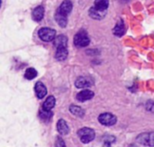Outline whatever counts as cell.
<instances>
[{"instance_id": "30bf717a", "label": "cell", "mask_w": 154, "mask_h": 147, "mask_svg": "<svg viewBox=\"0 0 154 147\" xmlns=\"http://www.w3.org/2000/svg\"><path fill=\"white\" fill-rule=\"evenodd\" d=\"M106 11H102L99 10L97 8H96L95 6H93L92 8H90L89 10V15L93 18V19H97V20H100L103 19L106 16Z\"/></svg>"}, {"instance_id": "44dd1931", "label": "cell", "mask_w": 154, "mask_h": 147, "mask_svg": "<svg viewBox=\"0 0 154 147\" xmlns=\"http://www.w3.org/2000/svg\"><path fill=\"white\" fill-rule=\"evenodd\" d=\"M51 116H52V113L49 110H45L43 109L40 110V117L43 120H49L51 118Z\"/></svg>"}, {"instance_id": "6da1fadb", "label": "cell", "mask_w": 154, "mask_h": 147, "mask_svg": "<svg viewBox=\"0 0 154 147\" xmlns=\"http://www.w3.org/2000/svg\"><path fill=\"white\" fill-rule=\"evenodd\" d=\"M78 135L82 143L88 144L95 138V131L88 128H83L79 130Z\"/></svg>"}, {"instance_id": "3957f363", "label": "cell", "mask_w": 154, "mask_h": 147, "mask_svg": "<svg viewBox=\"0 0 154 147\" xmlns=\"http://www.w3.org/2000/svg\"><path fill=\"white\" fill-rule=\"evenodd\" d=\"M38 34H39V37L42 40L48 42V41H51V40H55L56 31L51 28H42L39 31Z\"/></svg>"}, {"instance_id": "7c38bea8", "label": "cell", "mask_w": 154, "mask_h": 147, "mask_svg": "<svg viewBox=\"0 0 154 147\" xmlns=\"http://www.w3.org/2000/svg\"><path fill=\"white\" fill-rule=\"evenodd\" d=\"M57 129L59 131V133L60 135H68L69 129V127H68V124L66 123V121L64 119H60L58 121V124H57Z\"/></svg>"}, {"instance_id": "ac0fdd59", "label": "cell", "mask_w": 154, "mask_h": 147, "mask_svg": "<svg viewBox=\"0 0 154 147\" xmlns=\"http://www.w3.org/2000/svg\"><path fill=\"white\" fill-rule=\"evenodd\" d=\"M109 5V2L108 0H96L95 1V7L102 10V11H106V9L108 8Z\"/></svg>"}, {"instance_id": "ba28073f", "label": "cell", "mask_w": 154, "mask_h": 147, "mask_svg": "<svg viewBox=\"0 0 154 147\" xmlns=\"http://www.w3.org/2000/svg\"><path fill=\"white\" fill-rule=\"evenodd\" d=\"M94 97V93L90 90H84L77 94V100L79 101H86Z\"/></svg>"}, {"instance_id": "9c48e42d", "label": "cell", "mask_w": 154, "mask_h": 147, "mask_svg": "<svg viewBox=\"0 0 154 147\" xmlns=\"http://www.w3.org/2000/svg\"><path fill=\"white\" fill-rule=\"evenodd\" d=\"M35 93L39 99H42L47 94V89L42 82H38L35 85Z\"/></svg>"}, {"instance_id": "2e32d148", "label": "cell", "mask_w": 154, "mask_h": 147, "mask_svg": "<svg viewBox=\"0 0 154 147\" xmlns=\"http://www.w3.org/2000/svg\"><path fill=\"white\" fill-rule=\"evenodd\" d=\"M55 19H56V22H58V24L60 27L64 28L67 25V16L61 14L58 10L56 12V14H55Z\"/></svg>"}, {"instance_id": "9a60e30c", "label": "cell", "mask_w": 154, "mask_h": 147, "mask_svg": "<svg viewBox=\"0 0 154 147\" xmlns=\"http://www.w3.org/2000/svg\"><path fill=\"white\" fill-rule=\"evenodd\" d=\"M55 106V98L53 96H49L42 105V109L51 111V110Z\"/></svg>"}, {"instance_id": "5bb4252c", "label": "cell", "mask_w": 154, "mask_h": 147, "mask_svg": "<svg viewBox=\"0 0 154 147\" xmlns=\"http://www.w3.org/2000/svg\"><path fill=\"white\" fill-rule=\"evenodd\" d=\"M67 57H68L67 48H59V49H57L56 55H55L56 59H58L60 61H62V60H65L67 58Z\"/></svg>"}, {"instance_id": "7402d4cb", "label": "cell", "mask_w": 154, "mask_h": 147, "mask_svg": "<svg viewBox=\"0 0 154 147\" xmlns=\"http://www.w3.org/2000/svg\"><path fill=\"white\" fill-rule=\"evenodd\" d=\"M55 147H66V145L61 137H57L55 142Z\"/></svg>"}, {"instance_id": "52a82bcc", "label": "cell", "mask_w": 154, "mask_h": 147, "mask_svg": "<svg viewBox=\"0 0 154 147\" xmlns=\"http://www.w3.org/2000/svg\"><path fill=\"white\" fill-rule=\"evenodd\" d=\"M93 84L92 80L88 77H79V79H77L75 85L77 88H88L89 86H91Z\"/></svg>"}, {"instance_id": "603a6c76", "label": "cell", "mask_w": 154, "mask_h": 147, "mask_svg": "<svg viewBox=\"0 0 154 147\" xmlns=\"http://www.w3.org/2000/svg\"><path fill=\"white\" fill-rule=\"evenodd\" d=\"M104 147H111V143H108V142H105Z\"/></svg>"}, {"instance_id": "e0dca14e", "label": "cell", "mask_w": 154, "mask_h": 147, "mask_svg": "<svg viewBox=\"0 0 154 147\" xmlns=\"http://www.w3.org/2000/svg\"><path fill=\"white\" fill-rule=\"evenodd\" d=\"M125 28L124 22H123L122 21L118 22L117 24L116 25L115 29H114V33H115V35L120 37V36H122V35L125 33Z\"/></svg>"}, {"instance_id": "8992f818", "label": "cell", "mask_w": 154, "mask_h": 147, "mask_svg": "<svg viewBox=\"0 0 154 147\" xmlns=\"http://www.w3.org/2000/svg\"><path fill=\"white\" fill-rule=\"evenodd\" d=\"M71 10H72V3L69 0L63 1L62 4H60V6L59 7V9H58V11L61 14H63L65 16H68L70 13Z\"/></svg>"}, {"instance_id": "ffe728a7", "label": "cell", "mask_w": 154, "mask_h": 147, "mask_svg": "<svg viewBox=\"0 0 154 147\" xmlns=\"http://www.w3.org/2000/svg\"><path fill=\"white\" fill-rule=\"evenodd\" d=\"M37 75V71L34 68H27L25 73H24V77L27 80H32L34 77H36Z\"/></svg>"}, {"instance_id": "277c9868", "label": "cell", "mask_w": 154, "mask_h": 147, "mask_svg": "<svg viewBox=\"0 0 154 147\" xmlns=\"http://www.w3.org/2000/svg\"><path fill=\"white\" fill-rule=\"evenodd\" d=\"M137 142L147 146H154V132L143 133L137 137Z\"/></svg>"}, {"instance_id": "4fadbf2b", "label": "cell", "mask_w": 154, "mask_h": 147, "mask_svg": "<svg viewBox=\"0 0 154 147\" xmlns=\"http://www.w3.org/2000/svg\"><path fill=\"white\" fill-rule=\"evenodd\" d=\"M43 15H44V8L42 5L37 6L32 11V18L37 22L41 21L43 18Z\"/></svg>"}, {"instance_id": "8fae6325", "label": "cell", "mask_w": 154, "mask_h": 147, "mask_svg": "<svg viewBox=\"0 0 154 147\" xmlns=\"http://www.w3.org/2000/svg\"><path fill=\"white\" fill-rule=\"evenodd\" d=\"M67 44H68V39L64 35H59L54 40V47L56 49L67 48Z\"/></svg>"}, {"instance_id": "d6986e66", "label": "cell", "mask_w": 154, "mask_h": 147, "mask_svg": "<svg viewBox=\"0 0 154 147\" xmlns=\"http://www.w3.org/2000/svg\"><path fill=\"white\" fill-rule=\"evenodd\" d=\"M69 110H70V112H71L73 115H75V116H77V117H83L84 114H85L84 110H83L80 107L76 106V105H71V106L69 107Z\"/></svg>"}, {"instance_id": "5b68a950", "label": "cell", "mask_w": 154, "mask_h": 147, "mask_svg": "<svg viewBox=\"0 0 154 147\" xmlns=\"http://www.w3.org/2000/svg\"><path fill=\"white\" fill-rule=\"evenodd\" d=\"M99 122L104 126H113L116 123V117L111 113H103L98 117Z\"/></svg>"}, {"instance_id": "7a4b0ae2", "label": "cell", "mask_w": 154, "mask_h": 147, "mask_svg": "<svg viewBox=\"0 0 154 147\" xmlns=\"http://www.w3.org/2000/svg\"><path fill=\"white\" fill-rule=\"evenodd\" d=\"M89 42H90L89 37L85 31H79L74 37V44L79 48L87 47L89 44Z\"/></svg>"}]
</instances>
